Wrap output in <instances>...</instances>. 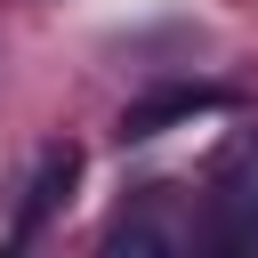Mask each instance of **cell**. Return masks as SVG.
<instances>
[{"label": "cell", "mask_w": 258, "mask_h": 258, "mask_svg": "<svg viewBox=\"0 0 258 258\" xmlns=\"http://www.w3.org/2000/svg\"><path fill=\"white\" fill-rule=\"evenodd\" d=\"M73 185H81V145H64V137H56V145H40V161H32V177H24V210H16V226H8V242L24 250V242H32V234L73 202Z\"/></svg>", "instance_id": "obj_3"}, {"label": "cell", "mask_w": 258, "mask_h": 258, "mask_svg": "<svg viewBox=\"0 0 258 258\" xmlns=\"http://www.w3.org/2000/svg\"><path fill=\"white\" fill-rule=\"evenodd\" d=\"M210 242L226 250H258V129H234L218 169H210Z\"/></svg>", "instance_id": "obj_2"}, {"label": "cell", "mask_w": 258, "mask_h": 258, "mask_svg": "<svg viewBox=\"0 0 258 258\" xmlns=\"http://www.w3.org/2000/svg\"><path fill=\"white\" fill-rule=\"evenodd\" d=\"M202 113H226V89L177 81V89H153V97H137V105L121 113V137H129V145H145V137H161V129H177V121H202Z\"/></svg>", "instance_id": "obj_4"}, {"label": "cell", "mask_w": 258, "mask_h": 258, "mask_svg": "<svg viewBox=\"0 0 258 258\" xmlns=\"http://www.w3.org/2000/svg\"><path fill=\"white\" fill-rule=\"evenodd\" d=\"M194 242H210V210L194 218V210L177 202V185H137V194L113 210V226H105V250H153V258H177V250H194Z\"/></svg>", "instance_id": "obj_1"}]
</instances>
